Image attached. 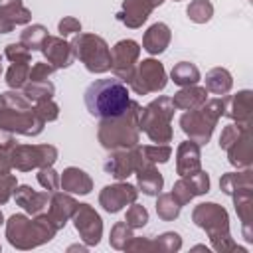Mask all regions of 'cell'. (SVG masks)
Listing matches in <instances>:
<instances>
[{"mask_svg":"<svg viewBox=\"0 0 253 253\" xmlns=\"http://www.w3.org/2000/svg\"><path fill=\"white\" fill-rule=\"evenodd\" d=\"M85 107L97 119H119L130 107L128 87L119 77L97 79L85 89Z\"/></svg>","mask_w":253,"mask_h":253,"instance_id":"1","label":"cell"},{"mask_svg":"<svg viewBox=\"0 0 253 253\" xmlns=\"http://www.w3.org/2000/svg\"><path fill=\"white\" fill-rule=\"evenodd\" d=\"M71 51H75L77 57H81L89 71L103 73L111 69V53L107 49V43L97 36H79L71 43Z\"/></svg>","mask_w":253,"mask_h":253,"instance_id":"2","label":"cell"},{"mask_svg":"<svg viewBox=\"0 0 253 253\" xmlns=\"http://www.w3.org/2000/svg\"><path fill=\"white\" fill-rule=\"evenodd\" d=\"M128 83L134 87L136 93H146V91L164 89V85H166L164 67H162L158 61H154V59H146V61L140 63L138 73L128 79Z\"/></svg>","mask_w":253,"mask_h":253,"instance_id":"3","label":"cell"},{"mask_svg":"<svg viewBox=\"0 0 253 253\" xmlns=\"http://www.w3.org/2000/svg\"><path fill=\"white\" fill-rule=\"evenodd\" d=\"M138 57V45L132 40H125L119 42L113 47V55H111V67L113 71L119 75V79L128 81L132 77V61Z\"/></svg>","mask_w":253,"mask_h":253,"instance_id":"4","label":"cell"},{"mask_svg":"<svg viewBox=\"0 0 253 253\" xmlns=\"http://www.w3.org/2000/svg\"><path fill=\"white\" fill-rule=\"evenodd\" d=\"M136 196L134 188L128 184H117V186H107L101 194V204L107 211H119L123 204L132 202Z\"/></svg>","mask_w":253,"mask_h":253,"instance_id":"5","label":"cell"},{"mask_svg":"<svg viewBox=\"0 0 253 253\" xmlns=\"http://www.w3.org/2000/svg\"><path fill=\"white\" fill-rule=\"evenodd\" d=\"M154 6H156L154 0H126L125 6H123L125 12L119 14V20L125 22L126 26H130V28H136L148 18V12Z\"/></svg>","mask_w":253,"mask_h":253,"instance_id":"6","label":"cell"},{"mask_svg":"<svg viewBox=\"0 0 253 253\" xmlns=\"http://www.w3.org/2000/svg\"><path fill=\"white\" fill-rule=\"evenodd\" d=\"M42 49H43L45 57L53 63V67H67L73 61L71 45H67L65 42H61L57 38H45Z\"/></svg>","mask_w":253,"mask_h":253,"instance_id":"7","label":"cell"},{"mask_svg":"<svg viewBox=\"0 0 253 253\" xmlns=\"http://www.w3.org/2000/svg\"><path fill=\"white\" fill-rule=\"evenodd\" d=\"M168 42H170V30L166 28V24H154L144 36V49L148 53H160L166 49Z\"/></svg>","mask_w":253,"mask_h":253,"instance_id":"8","label":"cell"},{"mask_svg":"<svg viewBox=\"0 0 253 253\" xmlns=\"http://www.w3.org/2000/svg\"><path fill=\"white\" fill-rule=\"evenodd\" d=\"M61 186L69 192H77V194H87L91 188V180L85 176V172L77 170V168H67L63 172L61 178Z\"/></svg>","mask_w":253,"mask_h":253,"instance_id":"9","label":"cell"},{"mask_svg":"<svg viewBox=\"0 0 253 253\" xmlns=\"http://www.w3.org/2000/svg\"><path fill=\"white\" fill-rule=\"evenodd\" d=\"M192 178H194V188H196V192H198V194L208 192V188H210L208 174L198 172V174H192ZM172 196H182V198H180V202H182V204H184V202H188V200L192 198V192H190V184H188V180H180V182L176 184V188H174V194H172Z\"/></svg>","mask_w":253,"mask_h":253,"instance_id":"10","label":"cell"},{"mask_svg":"<svg viewBox=\"0 0 253 253\" xmlns=\"http://www.w3.org/2000/svg\"><path fill=\"white\" fill-rule=\"evenodd\" d=\"M186 164H190V172L200 168V150L194 142H184L178 150V172L184 176L186 172Z\"/></svg>","mask_w":253,"mask_h":253,"instance_id":"11","label":"cell"},{"mask_svg":"<svg viewBox=\"0 0 253 253\" xmlns=\"http://www.w3.org/2000/svg\"><path fill=\"white\" fill-rule=\"evenodd\" d=\"M138 184H140V188H142V192L144 194H148V196H154V194H158L160 192V188H162V176L154 170V168H140L138 170Z\"/></svg>","mask_w":253,"mask_h":253,"instance_id":"12","label":"cell"},{"mask_svg":"<svg viewBox=\"0 0 253 253\" xmlns=\"http://www.w3.org/2000/svg\"><path fill=\"white\" fill-rule=\"evenodd\" d=\"M172 79L178 85H192V83H196L200 79V71H198L196 65L188 63V61H180L172 69Z\"/></svg>","mask_w":253,"mask_h":253,"instance_id":"13","label":"cell"},{"mask_svg":"<svg viewBox=\"0 0 253 253\" xmlns=\"http://www.w3.org/2000/svg\"><path fill=\"white\" fill-rule=\"evenodd\" d=\"M204 101H206V89H186V91H180L172 99V105L182 107V109H188V107L202 105Z\"/></svg>","mask_w":253,"mask_h":253,"instance_id":"14","label":"cell"},{"mask_svg":"<svg viewBox=\"0 0 253 253\" xmlns=\"http://www.w3.org/2000/svg\"><path fill=\"white\" fill-rule=\"evenodd\" d=\"M206 85L213 93H225L231 87V77H229V73L225 69H213V71L208 73Z\"/></svg>","mask_w":253,"mask_h":253,"instance_id":"15","label":"cell"},{"mask_svg":"<svg viewBox=\"0 0 253 253\" xmlns=\"http://www.w3.org/2000/svg\"><path fill=\"white\" fill-rule=\"evenodd\" d=\"M45 38H47V32H45L43 26H32V28L24 30V34H22V43H26L28 49H40V47L43 45Z\"/></svg>","mask_w":253,"mask_h":253,"instance_id":"16","label":"cell"},{"mask_svg":"<svg viewBox=\"0 0 253 253\" xmlns=\"http://www.w3.org/2000/svg\"><path fill=\"white\" fill-rule=\"evenodd\" d=\"M211 12H213V8L208 0H194L188 6V16L194 22H208L211 18Z\"/></svg>","mask_w":253,"mask_h":253,"instance_id":"17","label":"cell"},{"mask_svg":"<svg viewBox=\"0 0 253 253\" xmlns=\"http://www.w3.org/2000/svg\"><path fill=\"white\" fill-rule=\"evenodd\" d=\"M18 10H24L20 0H0V16H8V14H16V22L24 24L30 20V12H22L18 14Z\"/></svg>","mask_w":253,"mask_h":253,"instance_id":"18","label":"cell"},{"mask_svg":"<svg viewBox=\"0 0 253 253\" xmlns=\"http://www.w3.org/2000/svg\"><path fill=\"white\" fill-rule=\"evenodd\" d=\"M51 93H53V85L47 83V81H43V79H40V85H38V81H34L26 89V95L30 99H42V101H49Z\"/></svg>","mask_w":253,"mask_h":253,"instance_id":"19","label":"cell"},{"mask_svg":"<svg viewBox=\"0 0 253 253\" xmlns=\"http://www.w3.org/2000/svg\"><path fill=\"white\" fill-rule=\"evenodd\" d=\"M30 77V73H28V67H26V63H16V65H12L10 67V71H8V85L10 87H22L24 83H26V79Z\"/></svg>","mask_w":253,"mask_h":253,"instance_id":"20","label":"cell"},{"mask_svg":"<svg viewBox=\"0 0 253 253\" xmlns=\"http://www.w3.org/2000/svg\"><path fill=\"white\" fill-rule=\"evenodd\" d=\"M126 219H128L132 225H144V223H146V219H148V213H146V210H144V208L134 206V208L126 213Z\"/></svg>","mask_w":253,"mask_h":253,"instance_id":"21","label":"cell"},{"mask_svg":"<svg viewBox=\"0 0 253 253\" xmlns=\"http://www.w3.org/2000/svg\"><path fill=\"white\" fill-rule=\"evenodd\" d=\"M20 47H22V43H20V45L10 43L8 49H6V55H8L14 63H26V61H28V51H22Z\"/></svg>","mask_w":253,"mask_h":253,"instance_id":"22","label":"cell"},{"mask_svg":"<svg viewBox=\"0 0 253 253\" xmlns=\"http://www.w3.org/2000/svg\"><path fill=\"white\" fill-rule=\"evenodd\" d=\"M75 32H81V24L73 18H65L59 22V34L61 36H67V34H75Z\"/></svg>","mask_w":253,"mask_h":253,"instance_id":"23","label":"cell"},{"mask_svg":"<svg viewBox=\"0 0 253 253\" xmlns=\"http://www.w3.org/2000/svg\"><path fill=\"white\" fill-rule=\"evenodd\" d=\"M40 182H42L43 186H47L49 190H55V188H57V178H55V172H53L51 168H45V166H43V170L40 172Z\"/></svg>","mask_w":253,"mask_h":253,"instance_id":"24","label":"cell"},{"mask_svg":"<svg viewBox=\"0 0 253 253\" xmlns=\"http://www.w3.org/2000/svg\"><path fill=\"white\" fill-rule=\"evenodd\" d=\"M144 154H146L150 160L166 162L168 156H170V148H168V146H164V148H144Z\"/></svg>","mask_w":253,"mask_h":253,"instance_id":"25","label":"cell"},{"mask_svg":"<svg viewBox=\"0 0 253 253\" xmlns=\"http://www.w3.org/2000/svg\"><path fill=\"white\" fill-rule=\"evenodd\" d=\"M14 186V178L12 176H4L0 174V202H6L10 196V188Z\"/></svg>","mask_w":253,"mask_h":253,"instance_id":"26","label":"cell"},{"mask_svg":"<svg viewBox=\"0 0 253 253\" xmlns=\"http://www.w3.org/2000/svg\"><path fill=\"white\" fill-rule=\"evenodd\" d=\"M0 107H2V97H0Z\"/></svg>","mask_w":253,"mask_h":253,"instance_id":"27","label":"cell"}]
</instances>
